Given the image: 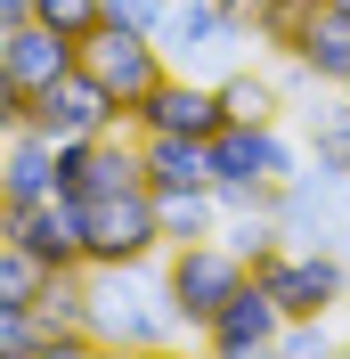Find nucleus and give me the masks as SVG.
<instances>
[{"label":"nucleus","mask_w":350,"mask_h":359,"mask_svg":"<svg viewBox=\"0 0 350 359\" xmlns=\"http://www.w3.org/2000/svg\"><path fill=\"white\" fill-rule=\"evenodd\" d=\"M277 335H285V311L261 294V278H253V286H237L228 302H220V318L204 327V343H212V351H228V359H261V351H277Z\"/></svg>","instance_id":"obj_14"},{"label":"nucleus","mask_w":350,"mask_h":359,"mask_svg":"<svg viewBox=\"0 0 350 359\" xmlns=\"http://www.w3.org/2000/svg\"><path fill=\"white\" fill-rule=\"evenodd\" d=\"M0 237L24 245L41 269H90L82 262V204L66 188H49V196H8L0 204Z\"/></svg>","instance_id":"obj_8"},{"label":"nucleus","mask_w":350,"mask_h":359,"mask_svg":"<svg viewBox=\"0 0 350 359\" xmlns=\"http://www.w3.org/2000/svg\"><path fill=\"white\" fill-rule=\"evenodd\" d=\"M163 286H172L179 318H188V335H204L220 318V302L237 286H253V269L220 245V237H204V245H163Z\"/></svg>","instance_id":"obj_6"},{"label":"nucleus","mask_w":350,"mask_h":359,"mask_svg":"<svg viewBox=\"0 0 350 359\" xmlns=\"http://www.w3.org/2000/svg\"><path fill=\"white\" fill-rule=\"evenodd\" d=\"M163 204V245H204V237H220V196L212 188H196V196H155Z\"/></svg>","instance_id":"obj_22"},{"label":"nucleus","mask_w":350,"mask_h":359,"mask_svg":"<svg viewBox=\"0 0 350 359\" xmlns=\"http://www.w3.org/2000/svg\"><path fill=\"white\" fill-rule=\"evenodd\" d=\"M253 8H261V0H220V17H237L244 33H253Z\"/></svg>","instance_id":"obj_27"},{"label":"nucleus","mask_w":350,"mask_h":359,"mask_svg":"<svg viewBox=\"0 0 350 359\" xmlns=\"http://www.w3.org/2000/svg\"><path fill=\"white\" fill-rule=\"evenodd\" d=\"M326 8H334V17H350V0H326Z\"/></svg>","instance_id":"obj_29"},{"label":"nucleus","mask_w":350,"mask_h":359,"mask_svg":"<svg viewBox=\"0 0 350 359\" xmlns=\"http://www.w3.org/2000/svg\"><path fill=\"white\" fill-rule=\"evenodd\" d=\"M82 262L90 269H131V262H163V204L147 188H114V196L82 204Z\"/></svg>","instance_id":"obj_3"},{"label":"nucleus","mask_w":350,"mask_h":359,"mask_svg":"<svg viewBox=\"0 0 350 359\" xmlns=\"http://www.w3.org/2000/svg\"><path fill=\"white\" fill-rule=\"evenodd\" d=\"M220 245L237 253L244 269H261L269 253L285 245V229H277V204H253V212H228V221H220Z\"/></svg>","instance_id":"obj_21"},{"label":"nucleus","mask_w":350,"mask_h":359,"mask_svg":"<svg viewBox=\"0 0 350 359\" xmlns=\"http://www.w3.org/2000/svg\"><path fill=\"white\" fill-rule=\"evenodd\" d=\"M220 123H228V107H220V82L212 74H163V82L147 90V98H139L131 107V131L147 139V131H179V139H212Z\"/></svg>","instance_id":"obj_11"},{"label":"nucleus","mask_w":350,"mask_h":359,"mask_svg":"<svg viewBox=\"0 0 350 359\" xmlns=\"http://www.w3.org/2000/svg\"><path fill=\"white\" fill-rule=\"evenodd\" d=\"M24 123H33V107H24L17 90H8V74H0V131H24Z\"/></svg>","instance_id":"obj_25"},{"label":"nucleus","mask_w":350,"mask_h":359,"mask_svg":"<svg viewBox=\"0 0 350 359\" xmlns=\"http://www.w3.org/2000/svg\"><path fill=\"white\" fill-rule=\"evenodd\" d=\"M139 180H147V196H196V188H212V139L147 131L139 139Z\"/></svg>","instance_id":"obj_15"},{"label":"nucleus","mask_w":350,"mask_h":359,"mask_svg":"<svg viewBox=\"0 0 350 359\" xmlns=\"http://www.w3.org/2000/svg\"><path fill=\"white\" fill-rule=\"evenodd\" d=\"M57 188V139L49 131H8V196H49Z\"/></svg>","instance_id":"obj_19"},{"label":"nucleus","mask_w":350,"mask_h":359,"mask_svg":"<svg viewBox=\"0 0 350 359\" xmlns=\"http://www.w3.org/2000/svg\"><path fill=\"white\" fill-rule=\"evenodd\" d=\"M57 188H66L74 204L114 196V188H147V180H139V131L122 123V131H98V139H66V147H57Z\"/></svg>","instance_id":"obj_12"},{"label":"nucleus","mask_w":350,"mask_h":359,"mask_svg":"<svg viewBox=\"0 0 350 359\" xmlns=\"http://www.w3.org/2000/svg\"><path fill=\"white\" fill-rule=\"evenodd\" d=\"M90 335L98 351H155V343L188 335L163 262H131V269H90Z\"/></svg>","instance_id":"obj_1"},{"label":"nucleus","mask_w":350,"mask_h":359,"mask_svg":"<svg viewBox=\"0 0 350 359\" xmlns=\"http://www.w3.org/2000/svg\"><path fill=\"white\" fill-rule=\"evenodd\" d=\"M285 82L293 90H350V17L318 8V25L302 33V49L285 57Z\"/></svg>","instance_id":"obj_16"},{"label":"nucleus","mask_w":350,"mask_h":359,"mask_svg":"<svg viewBox=\"0 0 350 359\" xmlns=\"http://www.w3.org/2000/svg\"><path fill=\"white\" fill-rule=\"evenodd\" d=\"M82 66L98 74L114 98H122V114H131L139 98L172 74V57H163V41H155V33H139V25H114V17H106V25L82 41Z\"/></svg>","instance_id":"obj_9"},{"label":"nucleus","mask_w":350,"mask_h":359,"mask_svg":"<svg viewBox=\"0 0 350 359\" xmlns=\"http://www.w3.org/2000/svg\"><path fill=\"white\" fill-rule=\"evenodd\" d=\"M318 8H326V0H261V8H253V41H261L269 57H293L302 33L318 25Z\"/></svg>","instance_id":"obj_20"},{"label":"nucleus","mask_w":350,"mask_h":359,"mask_svg":"<svg viewBox=\"0 0 350 359\" xmlns=\"http://www.w3.org/2000/svg\"><path fill=\"white\" fill-rule=\"evenodd\" d=\"M155 41H163V57H172L179 74H228L244 66V33L237 17H220V0H163V17H155Z\"/></svg>","instance_id":"obj_5"},{"label":"nucleus","mask_w":350,"mask_h":359,"mask_svg":"<svg viewBox=\"0 0 350 359\" xmlns=\"http://www.w3.org/2000/svg\"><path fill=\"white\" fill-rule=\"evenodd\" d=\"M74 66H82V41L49 33L41 17H24L17 33H0V74H8V90H17L24 107H33V98H41L49 82H66Z\"/></svg>","instance_id":"obj_13"},{"label":"nucleus","mask_w":350,"mask_h":359,"mask_svg":"<svg viewBox=\"0 0 350 359\" xmlns=\"http://www.w3.org/2000/svg\"><path fill=\"white\" fill-rule=\"evenodd\" d=\"M261 294L277 302L285 318H326L350 302V262H334V253H309V245H277L261 269Z\"/></svg>","instance_id":"obj_7"},{"label":"nucleus","mask_w":350,"mask_h":359,"mask_svg":"<svg viewBox=\"0 0 350 359\" xmlns=\"http://www.w3.org/2000/svg\"><path fill=\"white\" fill-rule=\"evenodd\" d=\"M122 123H131V114H122V98H114V90L98 82L90 66H74L66 82H49L41 98H33V131H49L57 147H66V139H98V131H122Z\"/></svg>","instance_id":"obj_10"},{"label":"nucleus","mask_w":350,"mask_h":359,"mask_svg":"<svg viewBox=\"0 0 350 359\" xmlns=\"http://www.w3.org/2000/svg\"><path fill=\"white\" fill-rule=\"evenodd\" d=\"M285 90L293 82H277L261 66H228L220 74V107H228V123H285Z\"/></svg>","instance_id":"obj_18"},{"label":"nucleus","mask_w":350,"mask_h":359,"mask_svg":"<svg viewBox=\"0 0 350 359\" xmlns=\"http://www.w3.org/2000/svg\"><path fill=\"white\" fill-rule=\"evenodd\" d=\"M277 229H285V245H309V253L350 262V172L302 163V172L277 188Z\"/></svg>","instance_id":"obj_4"},{"label":"nucleus","mask_w":350,"mask_h":359,"mask_svg":"<svg viewBox=\"0 0 350 359\" xmlns=\"http://www.w3.org/2000/svg\"><path fill=\"white\" fill-rule=\"evenodd\" d=\"M277 351H293V359H318V351H334V335H326V318H285V335H277Z\"/></svg>","instance_id":"obj_24"},{"label":"nucleus","mask_w":350,"mask_h":359,"mask_svg":"<svg viewBox=\"0 0 350 359\" xmlns=\"http://www.w3.org/2000/svg\"><path fill=\"white\" fill-rule=\"evenodd\" d=\"M309 163L302 131L285 123H220L212 131V196L220 212H253V204H277V188Z\"/></svg>","instance_id":"obj_2"},{"label":"nucleus","mask_w":350,"mask_h":359,"mask_svg":"<svg viewBox=\"0 0 350 359\" xmlns=\"http://www.w3.org/2000/svg\"><path fill=\"white\" fill-rule=\"evenodd\" d=\"M0 204H8V131H0Z\"/></svg>","instance_id":"obj_28"},{"label":"nucleus","mask_w":350,"mask_h":359,"mask_svg":"<svg viewBox=\"0 0 350 359\" xmlns=\"http://www.w3.org/2000/svg\"><path fill=\"white\" fill-rule=\"evenodd\" d=\"M33 17L49 33H66V41H90L98 25H106V0H33Z\"/></svg>","instance_id":"obj_23"},{"label":"nucleus","mask_w":350,"mask_h":359,"mask_svg":"<svg viewBox=\"0 0 350 359\" xmlns=\"http://www.w3.org/2000/svg\"><path fill=\"white\" fill-rule=\"evenodd\" d=\"M24 17H33V0H0V33H17Z\"/></svg>","instance_id":"obj_26"},{"label":"nucleus","mask_w":350,"mask_h":359,"mask_svg":"<svg viewBox=\"0 0 350 359\" xmlns=\"http://www.w3.org/2000/svg\"><path fill=\"white\" fill-rule=\"evenodd\" d=\"M302 147L309 163L350 172V90H302Z\"/></svg>","instance_id":"obj_17"}]
</instances>
